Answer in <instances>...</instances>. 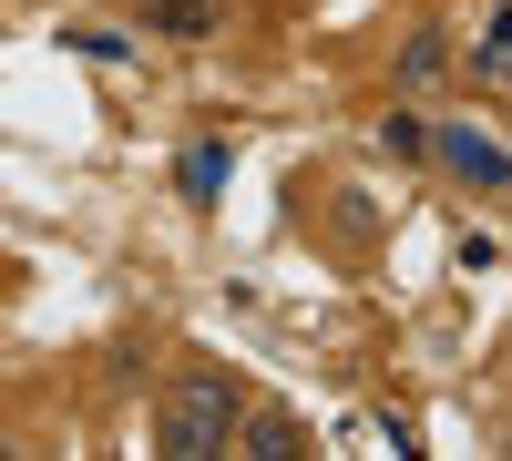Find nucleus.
I'll list each match as a JSON object with an SVG mask.
<instances>
[{"mask_svg": "<svg viewBox=\"0 0 512 461\" xmlns=\"http://www.w3.org/2000/svg\"><path fill=\"white\" fill-rule=\"evenodd\" d=\"M236 421H246V380H236V369H175L164 400H154V451L164 461L236 451Z\"/></svg>", "mask_w": 512, "mask_h": 461, "instance_id": "obj_1", "label": "nucleus"}, {"mask_svg": "<svg viewBox=\"0 0 512 461\" xmlns=\"http://www.w3.org/2000/svg\"><path fill=\"white\" fill-rule=\"evenodd\" d=\"M431 154L451 164L461 185H482V195H502V185H512V154H502L492 134H472V123H451V134H431Z\"/></svg>", "mask_w": 512, "mask_h": 461, "instance_id": "obj_2", "label": "nucleus"}, {"mask_svg": "<svg viewBox=\"0 0 512 461\" xmlns=\"http://www.w3.org/2000/svg\"><path fill=\"white\" fill-rule=\"evenodd\" d=\"M236 451H246V461H297L308 431H297L287 410H246V421H236Z\"/></svg>", "mask_w": 512, "mask_h": 461, "instance_id": "obj_3", "label": "nucleus"}, {"mask_svg": "<svg viewBox=\"0 0 512 461\" xmlns=\"http://www.w3.org/2000/svg\"><path fill=\"white\" fill-rule=\"evenodd\" d=\"M226 21V0H144V31H164V41H205Z\"/></svg>", "mask_w": 512, "mask_h": 461, "instance_id": "obj_4", "label": "nucleus"}, {"mask_svg": "<svg viewBox=\"0 0 512 461\" xmlns=\"http://www.w3.org/2000/svg\"><path fill=\"white\" fill-rule=\"evenodd\" d=\"M472 82H482V93H512V0L492 11V31L472 41Z\"/></svg>", "mask_w": 512, "mask_h": 461, "instance_id": "obj_5", "label": "nucleus"}, {"mask_svg": "<svg viewBox=\"0 0 512 461\" xmlns=\"http://www.w3.org/2000/svg\"><path fill=\"white\" fill-rule=\"evenodd\" d=\"M441 72H451V31H410L400 41V93H431Z\"/></svg>", "mask_w": 512, "mask_h": 461, "instance_id": "obj_6", "label": "nucleus"}, {"mask_svg": "<svg viewBox=\"0 0 512 461\" xmlns=\"http://www.w3.org/2000/svg\"><path fill=\"white\" fill-rule=\"evenodd\" d=\"M175 185H185V205H216V195H226V144H216V134H205V144H185Z\"/></svg>", "mask_w": 512, "mask_h": 461, "instance_id": "obj_7", "label": "nucleus"}, {"mask_svg": "<svg viewBox=\"0 0 512 461\" xmlns=\"http://www.w3.org/2000/svg\"><path fill=\"white\" fill-rule=\"evenodd\" d=\"M62 41H72V52H93V62H134V41H123V31H103V21H72Z\"/></svg>", "mask_w": 512, "mask_h": 461, "instance_id": "obj_8", "label": "nucleus"}, {"mask_svg": "<svg viewBox=\"0 0 512 461\" xmlns=\"http://www.w3.org/2000/svg\"><path fill=\"white\" fill-rule=\"evenodd\" d=\"M379 144H390V154H431V123H420V113H390V123H379Z\"/></svg>", "mask_w": 512, "mask_h": 461, "instance_id": "obj_9", "label": "nucleus"}, {"mask_svg": "<svg viewBox=\"0 0 512 461\" xmlns=\"http://www.w3.org/2000/svg\"><path fill=\"white\" fill-rule=\"evenodd\" d=\"M0 451H11V441H0Z\"/></svg>", "mask_w": 512, "mask_h": 461, "instance_id": "obj_10", "label": "nucleus"}]
</instances>
